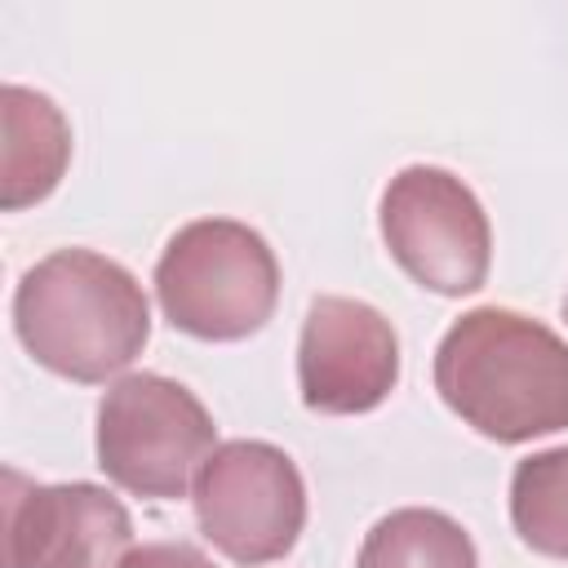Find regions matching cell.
<instances>
[{"instance_id": "obj_1", "label": "cell", "mask_w": 568, "mask_h": 568, "mask_svg": "<svg viewBox=\"0 0 568 568\" xmlns=\"http://www.w3.org/2000/svg\"><path fill=\"white\" fill-rule=\"evenodd\" d=\"M435 390L497 444L568 430V342L524 311L475 306L435 346Z\"/></svg>"}, {"instance_id": "obj_6", "label": "cell", "mask_w": 568, "mask_h": 568, "mask_svg": "<svg viewBox=\"0 0 568 568\" xmlns=\"http://www.w3.org/2000/svg\"><path fill=\"white\" fill-rule=\"evenodd\" d=\"M377 226L399 262L422 288L439 297H462L484 288L493 262V231L479 195L439 164L399 169L377 204Z\"/></svg>"}, {"instance_id": "obj_5", "label": "cell", "mask_w": 568, "mask_h": 568, "mask_svg": "<svg viewBox=\"0 0 568 568\" xmlns=\"http://www.w3.org/2000/svg\"><path fill=\"white\" fill-rule=\"evenodd\" d=\"M200 532L244 568L284 559L306 528V484L297 462L266 439L217 444L191 484Z\"/></svg>"}, {"instance_id": "obj_8", "label": "cell", "mask_w": 568, "mask_h": 568, "mask_svg": "<svg viewBox=\"0 0 568 568\" xmlns=\"http://www.w3.org/2000/svg\"><path fill=\"white\" fill-rule=\"evenodd\" d=\"M399 382V337L390 320L359 302L320 293L297 337V390L311 413H373Z\"/></svg>"}, {"instance_id": "obj_12", "label": "cell", "mask_w": 568, "mask_h": 568, "mask_svg": "<svg viewBox=\"0 0 568 568\" xmlns=\"http://www.w3.org/2000/svg\"><path fill=\"white\" fill-rule=\"evenodd\" d=\"M120 568H217V564L191 541H142L124 555Z\"/></svg>"}, {"instance_id": "obj_10", "label": "cell", "mask_w": 568, "mask_h": 568, "mask_svg": "<svg viewBox=\"0 0 568 568\" xmlns=\"http://www.w3.org/2000/svg\"><path fill=\"white\" fill-rule=\"evenodd\" d=\"M355 568H479L470 532L430 506L382 515L359 546Z\"/></svg>"}, {"instance_id": "obj_13", "label": "cell", "mask_w": 568, "mask_h": 568, "mask_svg": "<svg viewBox=\"0 0 568 568\" xmlns=\"http://www.w3.org/2000/svg\"><path fill=\"white\" fill-rule=\"evenodd\" d=\"M564 320H568V297H564Z\"/></svg>"}, {"instance_id": "obj_7", "label": "cell", "mask_w": 568, "mask_h": 568, "mask_svg": "<svg viewBox=\"0 0 568 568\" xmlns=\"http://www.w3.org/2000/svg\"><path fill=\"white\" fill-rule=\"evenodd\" d=\"M133 519L102 484H31L4 470V568H120Z\"/></svg>"}, {"instance_id": "obj_3", "label": "cell", "mask_w": 568, "mask_h": 568, "mask_svg": "<svg viewBox=\"0 0 568 568\" xmlns=\"http://www.w3.org/2000/svg\"><path fill=\"white\" fill-rule=\"evenodd\" d=\"M164 320L200 342L253 337L280 302V262L271 244L235 217H195L178 226L155 262Z\"/></svg>"}, {"instance_id": "obj_11", "label": "cell", "mask_w": 568, "mask_h": 568, "mask_svg": "<svg viewBox=\"0 0 568 568\" xmlns=\"http://www.w3.org/2000/svg\"><path fill=\"white\" fill-rule=\"evenodd\" d=\"M510 524L546 559H568V444L524 457L510 475Z\"/></svg>"}, {"instance_id": "obj_2", "label": "cell", "mask_w": 568, "mask_h": 568, "mask_svg": "<svg viewBox=\"0 0 568 568\" xmlns=\"http://www.w3.org/2000/svg\"><path fill=\"white\" fill-rule=\"evenodd\" d=\"M13 333L27 355L67 382H106L151 337V306L129 266L93 248H58L22 271Z\"/></svg>"}, {"instance_id": "obj_4", "label": "cell", "mask_w": 568, "mask_h": 568, "mask_svg": "<svg viewBox=\"0 0 568 568\" xmlns=\"http://www.w3.org/2000/svg\"><path fill=\"white\" fill-rule=\"evenodd\" d=\"M217 448L200 395L160 373H129L98 404V466L133 497H186L191 475Z\"/></svg>"}, {"instance_id": "obj_9", "label": "cell", "mask_w": 568, "mask_h": 568, "mask_svg": "<svg viewBox=\"0 0 568 568\" xmlns=\"http://www.w3.org/2000/svg\"><path fill=\"white\" fill-rule=\"evenodd\" d=\"M0 120H4V178H0V209L18 213L53 195L71 160V124L53 98L4 84L0 89Z\"/></svg>"}]
</instances>
